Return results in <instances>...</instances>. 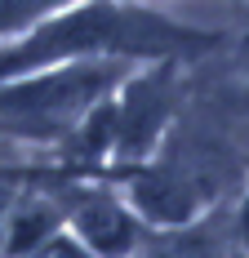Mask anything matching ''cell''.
Wrapping results in <instances>:
<instances>
[{"mask_svg": "<svg viewBox=\"0 0 249 258\" xmlns=\"http://www.w3.org/2000/svg\"><path fill=\"white\" fill-rule=\"evenodd\" d=\"M227 31L196 27L151 0H72L0 45V80L67 62H205Z\"/></svg>", "mask_w": 249, "mask_h": 258, "instance_id": "obj_1", "label": "cell"}, {"mask_svg": "<svg viewBox=\"0 0 249 258\" xmlns=\"http://www.w3.org/2000/svg\"><path fill=\"white\" fill-rule=\"evenodd\" d=\"M129 72V62H67L0 80V147L49 156L94 107L120 89Z\"/></svg>", "mask_w": 249, "mask_h": 258, "instance_id": "obj_2", "label": "cell"}, {"mask_svg": "<svg viewBox=\"0 0 249 258\" xmlns=\"http://www.w3.org/2000/svg\"><path fill=\"white\" fill-rule=\"evenodd\" d=\"M63 227L80 245H89L98 258H129L151 232L147 218L129 205V196L107 178L67 182V223Z\"/></svg>", "mask_w": 249, "mask_h": 258, "instance_id": "obj_3", "label": "cell"}, {"mask_svg": "<svg viewBox=\"0 0 249 258\" xmlns=\"http://www.w3.org/2000/svg\"><path fill=\"white\" fill-rule=\"evenodd\" d=\"M31 165L36 160H18V156H9V147H0V236H5V223H9V209L18 201V191L31 178Z\"/></svg>", "mask_w": 249, "mask_h": 258, "instance_id": "obj_4", "label": "cell"}, {"mask_svg": "<svg viewBox=\"0 0 249 258\" xmlns=\"http://www.w3.org/2000/svg\"><path fill=\"white\" fill-rule=\"evenodd\" d=\"M227 223H231L236 249L249 254V174H245V182H240V191L231 196V205H227Z\"/></svg>", "mask_w": 249, "mask_h": 258, "instance_id": "obj_5", "label": "cell"}, {"mask_svg": "<svg viewBox=\"0 0 249 258\" xmlns=\"http://www.w3.org/2000/svg\"><path fill=\"white\" fill-rule=\"evenodd\" d=\"M27 258H98V254H94L89 245H80V240H76L67 227H58V232H53L49 240L40 245V249H31Z\"/></svg>", "mask_w": 249, "mask_h": 258, "instance_id": "obj_6", "label": "cell"}, {"mask_svg": "<svg viewBox=\"0 0 249 258\" xmlns=\"http://www.w3.org/2000/svg\"><path fill=\"white\" fill-rule=\"evenodd\" d=\"M151 5H160V0H151ZM236 5H249V0H236Z\"/></svg>", "mask_w": 249, "mask_h": 258, "instance_id": "obj_7", "label": "cell"}]
</instances>
